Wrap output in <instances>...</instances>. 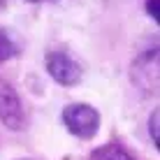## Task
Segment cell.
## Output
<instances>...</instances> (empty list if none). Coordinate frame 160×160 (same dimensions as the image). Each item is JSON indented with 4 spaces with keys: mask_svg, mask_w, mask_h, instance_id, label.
Here are the masks:
<instances>
[{
    "mask_svg": "<svg viewBox=\"0 0 160 160\" xmlns=\"http://www.w3.org/2000/svg\"><path fill=\"white\" fill-rule=\"evenodd\" d=\"M60 118H63V125L68 128L70 135L79 137V139H93L100 130V112L86 102L68 104Z\"/></svg>",
    "mask_w": 160,
    "mask_h": 160,
    "instance_id": "obj_1",
    "label": "cell"
},
{
    "mask_svg": "<svg viewBox=\"0 0 160 160\" xmlns=\"http://www.w3.org/2000/svg\"><path fill=\"white\" fill-rule=\"evenodd\" d=\"M47 72L60 86H77L81 81V65L68 51H49L47 53Z\"/></svg>",
    "mask_w": 160,
    "mask_h": 160,
    "instance_id": "obj_2",
    "label": "cell"
},
{
    "mask_svg": "<svg viewBox=\"0 0 160 160\" xmlns=\"http://www.w3.org/2000/svg\"><path fill=\"white\" fill-rule=\"evenodd\" d=\"M23 104L9 81L0 79V123L9 130L23 128Z\"/></svg>",
    "mask_w": 160,
    "mask_h": 160,
    "instance_id": "obj_3",
    "label": "cell"
},
{
    "mask_svg": "<svg viewBox=\"0 0 160 160\" xmlns=\"http://www.w3.org/2000/svg\"><path fill=\"white\" fill-rule=\"evenodd\" d=\"M88 160H135V158H132L121 144L114 142V144H104L100 148H95V151L88 156Z\"/></svg>",
    "mask_w": 160,
    "mask_h": 160,
    "instance_id": "obj_4",
    "label": "cell"
},
{
    "mask_svg": "<svg viewBox=\"0 0 160 160\" xmlns=\"http://www.w3.org/2000/svg\"><path fill=\"white\" fill-rule=\"evenodd\" d=\"M19 44L12 35H9L5 28H0V65L7 63V60H12L14 56H19Z\"/></svg>",
    "mask_w": 160,
    "mask_h": 160,
    "instance_id": "obj_5",
    "label": "cell"
},
{
    "mask_svg": "<svg viewBox=\"0 0 160 160\" xmlns=\"http://www.w3.org/2000/svg\"><path fill=\"white\" fill-rule=\"evenodd\" d=\"M158 123H160V112L158 109H153V114H151V118H148V132H151V137H153V144H160V135H158Z\"/></svg>",
    "mask_w": 160,
    "mask_h": 160,
    "instance_id": "obj_6",
    "label": "cell"
},
{
    "mask_svg": "<svg viewBox=\"0 0 160 160\" xmlns=\"http://www.w3.org/2000/svg\"><path fill=\"white\" fill-rule=\"evenodd\" d=\"M158 9H160V0H146V14L153 21H158Z\"/></svg>",
    "mask_w": 160,
    "mask_h": 160,
    "instance_id": "obj_7",
    "label": "cell"
},
{
    "mask_svg": "<svg viewBox=\"0 0 160 160\" xmlns=\"http://www.w3.org/2000/svg\"><path fill=\"white\" fill-rule=\"evenodd\" d=\"M26 2H44V0H26Z\"/></svg>",
    "mask_w": 160,
    "mask_h": 160,
    "instance_id": "obj_8",
    "label": "cell"
},
{
    "mask_svg": "<svg viewBox=\"0 0 160 160\" xmlns=\"http://www.w3.org/2000/svg\"><path fill=\"white\" fill-rule=\"evenodd\" d=\"M2 5H5V0H0V7H2Z\"/></svg>",
    "mask_w": 160,
    "mask_h": 160,
    "instance_id": "obj_9",
    "label": "cell"
},
{
    "mask_svg": "<svg viewBox=\"0 0 160 160\" xmlns=\"http://www.w3.org/2000/svg\"><path fill=\"white\" fill-rule=\"evenodd\" d=\"M23 160H26V158H23Z\"/></svg>",
    "mask_w": 160,
    "mask_h": 160,
    "instance_id": "obj_10",
    "label": "cell"
}]
</instances>
